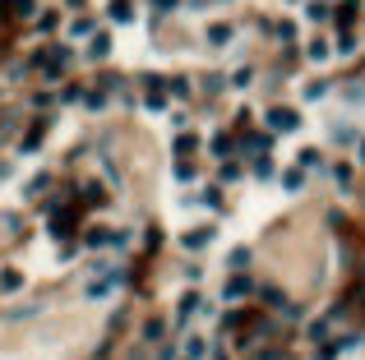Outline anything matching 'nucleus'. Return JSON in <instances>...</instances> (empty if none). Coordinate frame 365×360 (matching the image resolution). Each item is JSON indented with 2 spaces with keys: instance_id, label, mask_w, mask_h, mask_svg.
<instances>
[{
  "instance_id": "nucleus-11",
  "label": "nucleus",
  "mask_w": 365,
  "mask_h": 360,
  "mask_svg": "<svg viewBox=\"0 0 365 360\" xmlns=\"http://www.w3.org/2000/svg\"><path fill=\"white\" fill-rule=\"evenodd\" d=\"M296 166H300V171H310V166H319V148H305V153L296 157Z\"/></svg>"
},
{
  "instance_id": "nucleus-16",
  "label": "nucleus",
  "mask_w": 365,
  "mask_h": 360,
  "mask_svg": "<svg viewBox=\"0 0 365 360\" xmlns=\"http://www.w3.org/2000/svg\"><path fill=\"white\" fill-rule=\"evenodd\" d=\"M88 51H93V55H98V60H102V55L111 51V42H107V37H93V46H88Z\"/></svg>"
},
{
  "instance_id": "nucleus-17",
  "label": "nucleus",
  "mask_w": 365,
  "mask_h": 360,
  "mask_svg": "<svg viewBox=\"0 0 365 360\" xmlns=\"http://www.w3.org/2000/svg\"><path fill=\"white\" fill-rule=\"evenodd\" d=\"M144 342H162V324H144Z\"/></svg>"
},
{
  "instance_id": "nucleus-21",
  "label": "nucleus",
  "mask_w": 365,
  "mask_h": 360,
  "mask_svg": "<svg viewBox=\"0 0 365 360\" xmlns=\"http://www.w3.org/2000/svg\"><path fill=\"white\" fill-rule=\"evenodd\" d=\"M250 263V250H232V268H245Z\"/></svg>"
},
{
  "instance_id": "nucleus-2",
  "label": "nucleus",
  "mask_w": 365,
  "mask_h": 360,
  "mask_svg": "<svg viewBox=\"0 0 365 360\" xmlns=\"http://www.w3.org/2000/svg\"><path fill=\"white\" fill-rule=\"evenodd\" d=\"M199 305H204V295L199 291H185V295H180V305H176V324H190V319L199 314Z\"/></svg>"
},
{
  "instance_id": "nucleus-4",
  "label": "nucleus",
  "mask_w": 365,
  "mask_h": 360,
  "mask_svg": "<svg viewBox=\"0 0 365 360\" xmlns=\"http://www.w3.org/2000/svg\"><path fill=\"white\" fill-rule=\"evenodd\" d=\"M23 291V273L19 268H0V295H19Z\"/></svg>"
},
{
  "instance_id": "nucleus-5",
  "label": "nucleus",
  "mask_w": 365,
  "mask_h": 360,
  "mask_svg": "<svg viewBox=\"0 0 365 360\" xmlns=\"http://www.w3.org/2000/svg\"><path fill=\"white\" fill-rule=\"evenodd\" d=\"M245 295H250V277H232V282L222 286V300H232V305L245 300Z\"/></svg>"
},
{
  "instance_id": "nucleus-9",
  "label": "nucleus",
  "mask_w": 365,
  "mask_h": 360,
  "mask_svg": "<svg viewBox=\"0 0 365 360\" xmlns=\"http://www.w3.org/2000/svg\"><path fill=\"white\" fill-rule=\"evenodd\" d=\"M333 19L343 23V28H352V19H356V0H343V5H338V14H333Z\"/></svg>"
},
{
  "instance_id": "nucleus-12",
  "label": "nucleus",
  "mask_w": 365,
  "mask_h": 360,
  "mask_svg": "<svg viewBox=\"0 0 365 360\" xmlns=\"http://www.w3.org/2000/svg\"><path fill=\"white\" fill-rule=\"evenodd\" d=\"M282 185H287V189H300V185H305V171H300V166H296V171H287V175H282Z\"/></svg>"
},
{
  "instance_id": "nucleus-6",
  "label": "nucleus",
  "mask_w": 365,
  "mask_h": 360,
  "mask_svg": "<svg viewBox=\"0 0 365 360\" xmlns=\"http://www.w3.org/2000/svg\"><path fill=\"white\" fill-rule=\"evenodd\" d=\"M208 240H213V231L199 227V231H185V236H180V245H185V250H204Z\"/></svg>"
},
{
  "instance_id": "nucleus-18",
  "label": "nucleus",
  "mask_w": 365,
  "mask_h": 360,
  "mask_svg": "<svg viewBox=\"0 0 365 360\" xmlns=\"http://www.w3.org/2000/svg\"><path fill=\"white\" fill-rule=\"evenodd\" d=\"M93 33V19H74V37H88Z\"/></svg>"
},
{
  "instance_id": "nucleus-19",
  "label": "nucleus",
  "mask_w": 365,
  "mask_h": 360,
  "mask_svg": "<svg viewBox=\"0 0 365 360\" xmlns=\"http://www.w3.org/2000/svg\"><path fill=\"white\" fill-rule=\"evenodd\" d=\"M241 324H245V314H241V309H232V314L222 319V328H241Z\"/></svg>"
},
{
  "instance_id": "nucleus-3",
  "label": "nucleus",
  "mask_w": 365,
  "mask_h": 360,
  "mask_svg": "<svg viewBox=\"0 0 365 360\" xmlns=\"http://www.w3.org/2000/svg\"><path fill=\"white\" fill-rule=\"evenodd\" d=\"M65 60H69V51H65V46H51L46 55H37V65H42L46 74H60V69H65Z\"/></svg>"
},
{
  "instance_id": "nucleus-22",
  "label": "nucleus",
  "mask_w": 365,
  "mask_h": 360,
  "mask_svg": "<svg viewBox=\"0 0 365 360\" xmlns=\"http://www.w3.org/2000/svg\"><path fill=\"white\" fill-rule=\"evenodd\" d=\"M153 5H157V14H171V10H176V0H153Z\"/></svg>"
},
{
  "instance_id": "nucleus-7",
  "label": "nucleus",
  "mask_w": 365,
  "mask_h": 360,
  "mask_svg": "<svg viewBox=\"0 0 365 360\" xmlns=\"http://www.w3.org/2000/svg\"><path fill=\"white\" fill-rule=\"evenodd\" d=\"M208 356V342L204 338H185V360H204Z\"/></svg>"
},
{
  "instance_id": "nucleus-10",
  "label": "nucleus",
  "mask_w": 365,
  "mask_h": 360,
  "mask_svg": "<svg viewBox=\"0 0 365 360\" xmlns=\"http://www.w3.org/2000/svg\"><path fill=\"white\" fill-rule=\"evenodd\" d=\"M130 0H111V19H116V23H125V19H130Z\"/></svg>"
},
{
  "instance_id": "nucleus-23",
  "label": "nucleus",
  "mask_w": 365,
  "mask_h": 360,
  "mask_svg": "<svg viewBox=\"0 0 365 360\" xmlns=\"http://www.w3.org/2000/svg\"><path fill=\"white\" fill-rule=\"evenodd\" d=\"M213 360H232V356H222V351H218V356H213Z\"/></svg>"
},
{
  "instance_id": "nucleus-20",
  "label": "nucleus",
  "mask_w": 365,
  "mask_h": 360,
  "mask_svg": "<svg viewBox=\"0 0 365 360\" xmlns=\"http://www.w3.org/2000/svg\"><path fill=\"white\" fill-rule=\"evenodd\" d=\"M328 55V42H310V60H324Z\"/></svg>"
},
{
  "instance_id": "nucleus-15",
  "label": "nucleus",
  "mask_w": 365,
  "mask_h": 360,
  "mask_svg": "<svg viewBox=\"0 0 365 360\" xmlns=\"http://www.w3.org/2000/svg\"><path fill=\"white\" fill-rule=\"evenodd\" d=\"M176 153H180V157L194 153V134H180V139H176Z\"/></svg>"
},
{
  "instance_id": "nucleus-8",
  "label": "nucleus",
  "mask_w": 365,
  "mask_h": 360,
  "mask_svg": "<svg viewBox=\"0 0 365 360\" xmlns=\"http://www.w3.org/2000/svg\"><path fill=\"white\" fill-rule=\"evenodd\" d=\"M208 42H213V46L232 42V23H213V28H208Z\"/></svg>"
},
{
  "instance_id": "nucleus-14",
  "label": "nucleus",
  "mask_w": 365,
  "mask_h": 360,
  "mask_svg": "<svg viewBox=\"0 0 365 360\" xmlns=\"http://www.w3.org/2000/svg\"><path fill=\"white\" fill-rule=\"evenodd\" d=\"M213 153H218V157H232V139H227V134H218V139H213Z\"/></svg>"
},
{
  "instance_id": "nucleus-24",
  "label": "nucleus",
  "mask_w": 365,
  "mask_h": 360,
  "mask_svg": "<svg viewBox=\"0 0 365 360\" xmlns=\"http://www.w3.org/2000/svg\"><path fill=\"white\" fill-rule=\"evenodd\" d=\"M361 162H365V143H361Z\"/></svg>"
},
{
  "instance_id": "nucleus-1",
  "label": "nucleus",
  "mask_w": 365,
  "mask_h": 360,
  "mask_svg": "<svg viewBox=\"0 0 365 360\" xmlns=\"http://www.w3.org/2000/svg\"><path fill=\"white\" fill-rule=\"evenodd\" d=\"M268 125H273L277 134H287V130H296V125H300V116L291 107H273V111H268Z\"/></svg>"
},
{
  "instance_id": "nucleus-13",
  "label": "nucleus",
  "mask_w": 365,
  "mask_h": 360,
  "mask_svg": "<svg viewBox=\"0 0 365 360\" xmlns=\"http://www.w3.org/2000/svg\"><path fill=\"white\" fill-rule=\"evenodd\" d=\"M333 180H338V185H352V166L338 162V166H333Z\"/></svg>"
}]
</instances>
